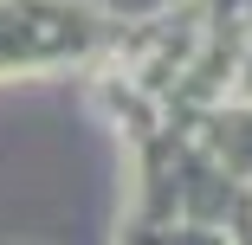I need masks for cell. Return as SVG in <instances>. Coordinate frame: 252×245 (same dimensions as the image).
I'll use <instances>...</instances> for the list:
<instances>
[{
	"label": "cell",
	"mask_w": 252,
	"mask_h": 245,
	"mask_svg": "<svg viewBox=\"0 0 252 245\" xmlns=\"http://www.w3.org/2000/svg\"><path fill=\"white\" fill-rule=\"evenodd\" d=\"M117 26L123 20L97 0H0V78L97 65Z\"/></svg>",
	"instance_id": "1"
}]
</instances>
